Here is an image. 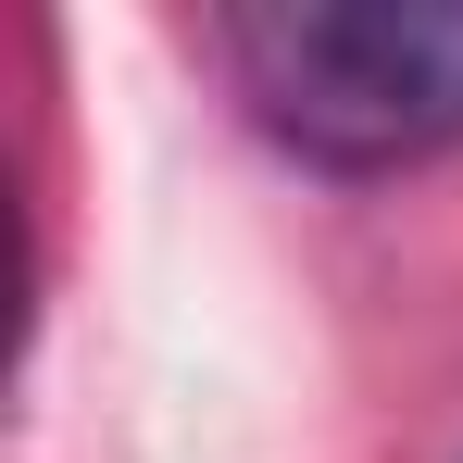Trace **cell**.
<instances>
[{
	"instance_id": "cell-1",
	"label": "cell",
	"mask_w": 463,
	"mask_h": 463,
	"mask_svg": "<svg viewBox=\"0 0 463 463\" xmlns=\"http://www.w3.org/2000/svg\"><path fill=\"white\" fill-rule=\"evenodd\" d=\"M213 63L326 175H401L463 138V0H238Z\"/></svg>"
}]
</instances>
